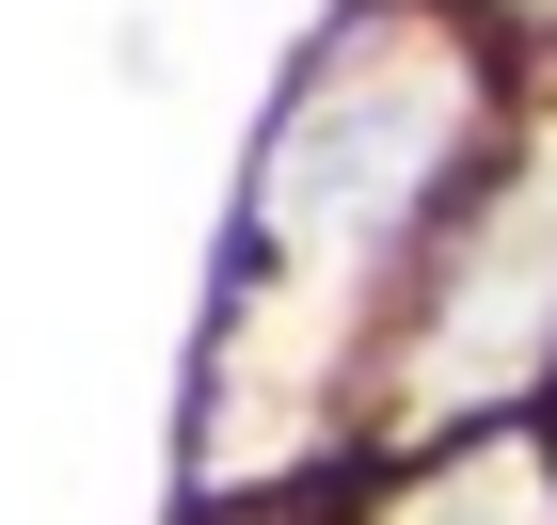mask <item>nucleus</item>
Returning a JSON list of instances; mask_svg holds the SVG:
<instances>
[{
    "label": "nucleus",
    "instance_id": "1",
    "mask_svg": "<svg viewBox=\"0 0 557 525\" xmlns=\"http://www.w3.org/2000/svg\"><path fill=\"white\" fill-rule=\"evenodd\" d=\"M478 143V64L430 16H350L319 33V64L271 112V175H256V287L350 303L367 271L430 223V191Z\"/></svg>",
    "mask_w": 557,
    "mask_h": 525
},
{
    "label": "nucleus",
    "instance_id": "2",
    "mask_svg": "<svg viewBox=\"0 0 557 525\" xmlns=\"http://www.w3.org/2000/svg\"><path fill=\"white\" fill-rule=\"evenodd\" d=\"M557 350V175H510L478 239L414 287V335H398V414H494V398L542 383Z\"/></svg>",
    "mask_w": 557,
    "mask_h": 525
},
{
    "label": "nucleus",
    "instance_id": "3",
    "mask_svg": "<svg viewBox=\"0 0 557 525\" xmlns=\"http://www.w3.org/2000/svg\"><path fill=\"white\" fill-rule=\"evenodd\" d=\"M383 525H557V462L525 430H478V446H446Z\"/></svg>",
    "mask_w": 557,
    "mask_h": 525
}]
</instances>
